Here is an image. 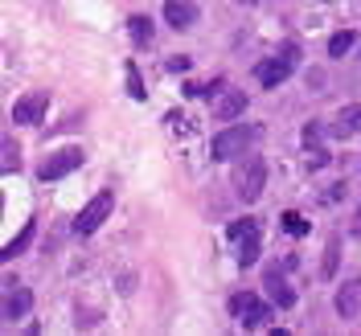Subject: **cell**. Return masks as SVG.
Wrapping results in <instances>:
<instances>
[{
    "label": "cell",
    "mask_w": 361,
    "mask_h": 336,
    "mask_svg": "<svg viewBox=\"0 0 361 336\" xmlns=\"http://www.w3.org/2000/svg\"><path fill=\"white\" fill-rule=\"evenodd\" d=\"M295 62H300V49L295 45H283L275 58H263L259 66H255V82L259 87H279V82H288L292 78V70H295Z\"/></svg>",
    "instance_id": "obj_1"
},
{
    "label": "cell",
    "mask_w": 361,
    "mask_h": 336,
    "mask_svg": "<svg viewBox=\"0 0 361 336\" xmlns=\"http://www.w3.org/2000/svg\"><path fill=\"white\" fill-rule=\"evenodd\" d=\"M259 135V127H250V123H234V127H226V132L214 135V144H209V156L214 160H230L234 152H247V144Z\"/></svg>",
    "instance_id": "obj_2"
},
{
    "label": "cell",
    "mask_w": 361,
    "mask_h": 336,
    "mask_svg": "<svg viewBox=\"0 0 361 336\" xmlns=\"http://www.w3.org/2000/svg\"><path fill=\"white\" fill-rule=\"evenodd\" d=\"M263 185H267V164H263V156H250L234 168V189H238L243 201H255L263 193Z\"/></svg>",
    "instance_id": "obj_3"
},
{
    "label": "cell",
    "mask_w": 361,
    "mask_h": 336,
    "mask_svg": "<svg viewBox=\"0 0 361 336\" xmlns=\"http://www.w3.org/2000/svg\"><path fill=\"white\" fill-rule=\"evenodd\" d=\"M230 316H234L243 328H263V324H267V316H271V308L259 299V295L238 292V295H230Z\"/></svg>",
    "instance_id": "obj_4"
},
{
    "label": "cell",
    "mask_w": 361,
    "mask_h": 336,
    "mask_svg": "<svg viewBox=\"0 0 361 336\" xmlns=\"http://www.w3.org/2000/svg\"><path fill=\"white\" fill-rule=\"evenodd\" d=\"M111 205H115V197H111V189H103L99 197H90L87 205H82V213L74 218V234H94L99 225H103V218L111 213Z\"/></svg>",
    "instance_id": "obj_5"
},
{
    "label": "cell",
    "mask_w": 361,
    "mask_h": 336,
    "mask_svg": "<svg viewBox=\"0 0 361 336\" xmlns=\"http://www.w3.org/2000/svg\"><path fill=\"white\" fill-rule=\"evenodd\" d=\"M82 164V148H58V152H49V160H45L42 168H37V177L49 185V180H62L70 177L74 168Z\"/></svg>",
    "instance_id": "obj_6"
},
{
    "label": "cell",
    "mask_w": 361,
    "mask_h": 336,
    "mask_svg": "<svg viewBox=\"0 0 361 336\" xmlns=\"http://www.w3.org/2000/svg\"><path fill=\"white\" fill-rule=\"evenodd\" d=\"M164 21L173 29H189L197 21V4L193 0H164Z\"/></svg>",
    "instance_id": "obj_7"
},
{
    "label": "cell",
    "mask_w": 361,
    "mask_h": 336,
    "mask_svg": "<svg viewBox=\"0 0 361 336\" xmlns=\"http://www.w3.org/2000/svg\"><path fill=\"white\" fill-rule=\"evenodd\" d=\"M45 103H49L45 94H25V99L13 103V119H17V123H37L45 115Z\"/></svg>",
    "instance_id": "obj_8"
},
{
    "label": "cell",
    "mask_w": 361,
    "mask_h": 336,
    "mask_svg": "<svg viewBox=\"0 0 361 336\" xmlns=\"http://www.w3.org/2000/svg\"><path fill=\"white\" fill-rule=\"evenodd\" d=\"M329 132L341 135V139H345V135H357L361 132V103H349V107L337 115V123H333Z\"/></svg>",
    "instance_id": "obj_9"
},
{
    "label": "cell",
    "mask_w": 361,
    "mask_h": 336,
    "mask_svg": "<svg viewBox=\"0 0 361 336\" xmlns=\"http://www.w3.org/2000/svg\"><path fill=\"white\" fill-rule=\"evenodd\" d=\"M337 312L345 316V320H353V316L361 312V279H357V283H345V287H341V295H337Z\"/></svg>",
    "instance_id": "obj_10"
},
{
    "label": "cell",
    "mask_w": 361,
    "mask_h": 336,
    "mask_svg": "<svg viewBox=\"0 0 361 336\" xmlns=\"http://www.w3.org/2000/svg\"><path fill=\"white\" fill-rule=\"evenodd\" d=\"M267 295L279 304V308H292L295 304V292L288 287V279H283L279 270H267Z\"/></svg>",
    "instance_id": "obj_11"
},
{
    "label": "cell",
    "mask_w": 361,
    "mask_h": 336,
    "mask_svg": "<svg viewBox=\"0 0 361 336\" xmlns=\"http://www.w3.org/2000/svg\"><path fill=\"white\" fill-rule=\"evenodd\" d=\"M243 111H247V94H243V90H226L214 115H218V119H238Z\"/></svg>",
    "instance_id": "obj_12"
},
{
    "label": "cell",
    "mask_w": 361,
    "mask_h": 336,
    "mask_svg": "<svg viewBox=\"0 0 361 336\" xmlns=\"http://www.w3.org/2000/svg\"><path fill=\"white\" fill-rule=\"evenodd\" d=\"M29 304H33V295L25 292V287H17V292L4 295V316H8V320H21V316L29 312Z\"/></svg>",
    "instance_id": "obj_13"
},
{
    "label": "cell",
    "mask_w": 361,
    "mask_h": 336,
    "mask_svg": "<svg viewBox=\"0 0 361 336\" xmlns=\"http://www.w3.org/2000/svg\"><path fill=\"white\" fill-rule=\"evenodd\" d=\"M353 42H357L353 29H341V33H333V42H329V54H333V58H345V54L353 49Z\"/></svg>",
    "instance_id": "obj_14"
},
{
    "label": "cell",
    "mask_w": 361,
    "mask_h": 336,
    "mask_svg": "<svg viewBox=\"0 0 361 336\" xmlns=\"http://www.w3.org/2000/svg\"><path fill=\"white\" fill-rule=\"evenodd\" d=\"M128 29H132V42L135 45H148V42H152V21H148V17H132V21H128Z\"/></svg>",
    "instance_id": "obj_15"
},
{
    "label": "cell",
    "mask_w": 361,
    "mask_h": 336,
    "mask_svg": "<svg viewBox=\"0 0 361 336\" xmlns=\"http://www.w3.org/2000/svg\"><path fill=\"white\" fill-rule=\"evenodd\" d=\"M238 263H243V267L259 263V234H247V238H243V247H238Z\"/></svg>",
    "instance_id": "obj_16"
},
{
    "label": "cell",
    "mask_w": 361,
    "mask_h": 336,
    "mask_svg": "<svg viewBox=\"0 0 361 336\" xmlns=\"http://www.w3.org/2000/svg\"><path fill=\"white\" fill-rule=\"evenodd\" d=\"M29 238H33V222L25 225L21 234H17V238H13V242H8V247L0 250V254H4V259H13V254H21V250H25V247H29Z\"/></svg>",
    "instance_id": "obj_17"
},
{
    "label": "cell",
    "mask_w": 361,
    "mask_h": 336,
    "mask_svg": "<svg viewBox=\"0 0 361 336\" xmlns=\"http://www.w3.org/2000/svg\"><path fill=\"white\" fill-rule=\"evenodd\" d=\"M283 230H288V234H295V238H304V234H308V222H304L295 209H288V213H283Z\"/></svg>",
    "instance_id": "obj_18"
},
{
    "label": "cell",
    "mask_w": 361,
    "mask_h": 336,
    "mask_svg": "<svg viewBox=\"0 0 361 336\" xmlns=\"http://www.w3.org/2000/svg\"><path fill=\"white\" fill-rule=\"evenodd\" d=\"M247 234H259V225H255V218H247V222H234V225H230V238H238V242H243Z\"/></svg>",
    "instance_id": "obj_19"
},
{
    "label": "cell",
    "mask_w": 361,
    "mask_h": 336,
    "mask_svg": "<svg viewBox=\"0 0 361 336\" xmlns=\"http://www.w3.org/2000/svg\"><path fill=\"white\" fill-rule=\"evenodd\" d=\"M337 270V242H329V254H324V279H333Z\"/></svg>",
    "instance_id": "obj_20"
},
{
    "label": "cell",
    "mask_w": 361,
    "mask_h": 336,
    "mask_svg": "<svg viewBox=\"0 0 361 336\" xmlns=\"http://www.w3.org/2000/svg\"><path fill=\"white\" fill-rule=\"evenodd\" d=\"M128 87H132V99H144V87H140V70L128 66Z\"/></svg>",
    "instance_id": "obj_21"
},
{
    "label": "cell",
    "mask_w": 361,
    "mask_h": 336,
    "mask_svg": "<svg viewBox=\"0 0 361 336\" xmlns=\"http://www.w3.org/2000/svg\"><path fill=\"white\" fill-rule=\"evenodd\" d=\"M357 230H361V213H357Z\"/></svg>",
    "instance_id": "obj_22"
}]
</instances>
